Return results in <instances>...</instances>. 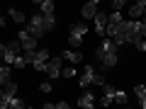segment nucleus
Returning <instances> with one entry per match:
<instances>
[{
	"label": "nucleus",
	"instance_id": "obj_1",
	"mask_svg": "<svg viewBox=\"0 0 146 109\" xmlns=\"http://www.w3.org/2000/svg\"><path fill=\"white\" fill-rule=\"evenodd\" d=\"M95 61H98L105 70L115 68L117 61H119V46H117L112 39H102V41H100V46L95 49Z\"/></svg>",
	"mask_w": 146,
	"mask_h": 109
},
{
	"label": "nucleus",
	"instance_id": "obj_2",
	"mask_svg": "<svg viewBox=\"0 0 146 109\" xmlns=\"http://www.w3.org/2000/svg\"><path fill=\"white\" fill-rule=\"evenodd\" d=\"M139 36H141V22L139 20H124L112 41H115L117 46H124V44H134Z\"/></svg>",
	"mask_w": 146,
	"mask_h": 109
},
{
	"label": "nucleus",
	"instance_id": "obj_3",
	"mask_svg": "<svg viewBox=\"0 0 146 109\" xmlns=\"http://www.w3.org/2000/svg\"><path fill=\"white\" fill-rule=\"evenodd\" d=\"M122 22H124L122 10H112V15H107V29H105V36L115 39L117 32H119V27H122Z\"/></svg>",
	"mask_w": 146,
	"mask_h": 109
},
{
	"label": "nucleus",
	"instance_id": "obj_4",
	"mask_svg": "<svg viewBox=\"0 0 146 109\" xmlns=\"http://www.w3.org/2000/svg\"><path fill=\"white\" fill-rule=\"evenodd\" d=\"M93 83H95V85H102L105 78H102V75H98V73L93 70V66H85L83 73H80V78H78V85H80V87H90Z\"/></svg>",
	"mask_w": 146,
	"mask_h": 109
},
{
	"label": "nucleus",
	"instance_id": "obj_5",
	"mask_svg": "<svg viewBox=\"0 0 146 109\" xmlns=\"http://www.w3.org/2000/svg\"><path fill=\"white\" fill-rule=\"evenodd\" d=\"M20 51H22V44L17 41V39L3 44V61H5V63H15V58L20 56Z\"/></svg>",
	"mask_w": 146,
	"mask_h": 109
},
{
	"label": "nucleus",
	"instance_id": "obj_6",
	"mask_svg": "<svg viewBox=\"0 0 146 109\" xmlns=\"http://www.w3.org/2000/svg\"><path fill=\"white\" fill-rule=\"evenodd\" d=\"M27 29H29L32 34L36 36V39L46 34V27H44V15H42V12H34V15L29 17V24H27Z\"/></svg>",
	"mask_w": 146,
	"mask_h": 109
},
{
	"label": "nucleus",
	"instance_id": "obj_7",
	"mask_svg": "<svg viewBox=\"0 0 146 109\" xmlns=\"http://www.w3.org/2000/svg\"><path fill=\"white\" fill-rule=\"evenodd\" d=\"M85 34H88V24H73L71 27V34H68V44L80 46L83 39H85Z\"/></svg>",
	"mask_w": 146,
	"mask_h": 109
},
{
	"label": "nucleus",
	"instance_id": "obj_8",
	"mask_svg": "<svg viewBox=\"0 0 146 109\" xmlns=\"http://www.w3.org/2000/svg\"><path fill=\"white\" fill-rule=\"evenodd\" d=\"M17 41L22 44V49H25V51H29V49H36V36L32 34V32L27 29V27L17 32Z\"/></svg>",
	"mask_w": 146,
	"mask_h": 109
},
{
	"label": "nucleus",
	"instance_id": "obj_9",
	"mask_svg": "<svg viewBox=\"0 0 146 109\" xmlns=\"http://www.w3.org/2000/svg\"><path fill=\"white\" fill-rule=\"evenodd\" d=\"M61 68H63V56L46 61V75L49 78H61Z\"/></svg>",
	"mask_w": 146,
	"mask_h": 109
},
{
	"label": "nucleus",
	"instance_id": "obj_10",
	"mask_svg": "<svg viewBox=\"0 0 146 109\" xmlns=\"http://www.w3.org/2000/svg\"><path fill=\"white\" fill-rule=\"evenodd\" d=\"M115 102V87L107 83H102V97H100V104H105V107H110V104Z\"/></svg>",
	"mask_w": 146,
	"mask_h": 109
},
{
	"label": "nucleus",
	"instance_id": "obj_11",
	"mask_svg": "<svg viewBox=\"0 0 146 109\" xmlns=\"http://www.w3.org/2000/svg\"><path fill=\"white\" fill-rule=\"evenodd\" d=\"M93 20H95V32H98L100 36H105V29H107V15H105V12H98Z\"/></svg>",
	"mask_w": 146,
	"mask_h": 109
},
{
	"label": "nucleus",
	"instance_id": "obj_12",
	"mask_svg": "<svg viewBox=\"0 0 146 109\" xmlns=\"http://www.w3.org/2000/svg\"><path fill=\"white\" fill-rule=\"evenodd\" d=\"M144 12H146V3H144V0H134V5H129V17H131V20L141 17Z\"/></svg>",
	"mask_w": 146,
	"mask_h": 109
},
{
	"label": "nucleus",
	"instance_id": "obj_13",
	"mask_svg": "<svg viewBox=\"0 0 146 109\" xmlns=\"http://www.w3.org/2000/svg\"><path fill=\"white\" fill-rule=\"evenodd\" d=\"M80 12H83V17H85V20H90V17H95V15H98V3H93V0H88V3L83 5V10H80Z\"/></svg>",
	"mask_w": 146,
	"mask_h": 109
},
{
	"label": "nucleus",
	"instance_id": "obj_14",
	"mask_svg": "<svg viewBox=\"0 0 146 109\" xmlns=\"http://www.w3.org/2000/svg\"><path fill=\"white\" fill-rule=\"evenodd\" d=\"M95 102H98V99L93 97V92H83V95H80V99H78V107H83V109H90Z\"/></svg>",
	"mask_w": 146,
	"mask_h": 109
},
{
	"label": "nucleus",
	"instance_id": "obj_15",
	"mask_svg": "<svg viewBox=\"0 0 146 109\" xmlns=\"http://www.w3.org/2000/svg\"><path fill=\"white\" fill-rule=\"evenodd\" d=\"M61 56H63V61H71L73 66H76V63H80V61H83V56H80L78 51H73V49H68V51H63Z\"/></svg>",
	"mask_w": 146,
	"mask_h": 109
},
{
	"label": "nucleus",
	"instance_id": "obj_16",
	"mask_svg": "<svg viewBox=\"0 0 146 109\" xmlns=\"http://www.w3.org/2000/svg\"><path fill=\"white\" fill-rule=\"evenodd\" d=\"M134 95H136V99H139V104L146 109V85H136V87H134Z\"/></svg>",
	"mask_w": 146,
	"mask_h": 109
},
{
	"label": "nucleus",
	"instance_id": "obj_17",
	"mask_svg": "<svg viewBox=\"0 0 146 109\" xmlns=\"http://www.w3.org/2000/svg\"><path fill=\"white\" fill-rule=\"evenodd\" d=\"M10 80V66H5V63H0V87Z\"/></svg>",
	"mask_w": 146,
	"mask_h": 109
},
{
	"label": "nucleus",
	"instance_id": "obj_18",
	"mask_svg": "<svg viewBox=\"0 0 146 109\" xmlns=\"http://www.w3.org/2000/svg\"><path fill=\"white\" fill-rule=\"evenodd\" d=\"M10 17H12L15 22H17V24H22V22H27V15H25V12H20V10H15V7L10 10Z\"/></svg>",
	"mask_w": 146,
	"mask_h": 109
},
{
	"label": "nucleus",
	"instance_id": "obj_19",
	"mask_svg": "<svg viewBox=\"0 0 146 109\" xmlns=\"http://www.w3.org/2000/svg\"><path fill=\"white\" fill-rule=\"evenodd\" d=\"M61 78H76V66H63L61 68Z\"/></svg>",
	"mask_w": 146,
	"mask_h": 109
},
{
	"label": "nucleus",
	"instance_id": "obj_20",
	"mask_svg": "<svg viewBox=\"0 0 146 109\" xmlns=\"http://www.w3.org/2000/svg\"><path fill=\"white\" fill-rule=\"evenodd\" d=\"M42 15H44V12H42ZM54 24H56V17H54V15H44V27H46V32H51Z\"/></svg>",
	"mask_w": 146,
	"mask_h": 109
},
{
	"label": "nucleus",
	"instance_id": "obj_21",
	"mask_svg": "<svg viewBox=\"0 0 146 109\" xmlns=\"http://www.w3.org/2000/svg\"><path fill=\"white\" fill-rule=\"evenodd\" d=\"M115 102H117V104H127V102H129L127 92H122V90H115Z\"/></svg>",
	"mask_w": 146,
	"mask_h": 109
},
{
	"label": "nucleus",
	"instance_id": "obj_22",
	"mask_svg": "<svg viewBox=\"0 0 146 109\" xmlns=\"http://www.w3.org/2000/svg\"><path fill=\"white\" fill-rule=\"evenodd\" d=\"M22 107H27V102H25V99H20V97L15 95V97L10 99V109H22Z\"/></svg>",
	"mask_w": 146,
	"mask_h": 109
},
{
	"label": "nucleus",
	"instance_id": "obj_23",
	"mask_svg": "<svg viewBox=\"0 0 146 109\" xmlns=\"http://www.w3.org/2000/svg\"><path fill=\"white\" fill-rule=\"evenodd\" d=\"M42 12L44 15H54V0H44L42 3Z\"/></svg>",
	"mask_w": 146,
	"mask_h": 109
},
{
	"label": "nucleus",
	"instance_id": "obj_24",
	"mask_svg": "<svg viewBox=\"0 0 146 109\" xmlns=\"http://www.w3.org/2000/svg\"><path fill=\"white\" fill-rule=\"evenodd\" d=\"M134 46L139 49V51H146V36H139V39L134 41Z\"/></svg>",
	"mask_w": 146,
	"mask_h": 109
},
{
	"label": "nucleus",
	"instance_id": "obj_25",
	"mask_svg": "<svg viewBox=\"0 0 146 109\" xmlns=\"http://www.w3.org/2000/svg\"><path fill=\"white\" fill-rule=\"evenodd\" d=\"M127 3H129V0H110V5L115 7V10H122V7H124Z\"/></svg>",
	"mask_w": 146,
	"mask_h": 109
},
{
	"label": "nucleus",
	"instance_id": "obj_26",
	"mask_svg": "<svg viewBox=\"0 0 146 109\" xmlns=\"http://www.w3.org/2000/svg\"><path fill=\"white\" fill-rule=\"evenodd\" d=\"M12 66H15V68H22V66H27V63H25V56H17Z\"/></svg>",
	"mask_w": 146,
	"mask_h": 109
},
{
	"label": "nucleus",
	"instance_id": "obj_27",
	"mask_svg": "<svg viewBox=\"0 0 146 109\" xmlns=\"http://www.w3.org/2000/svg\"><path fill=\"white\" fill-rule=\"evenodd\" d=\"M39 90H42L44 95H46V92H51V83H42V85H39Z\"/></svg>",
	"mask_w": 146,
	"mask_h": 109
},
{
	"label": "nucleus",
	"instance_id": "obj_28",
	"mask_svg": "<svg viewBox=\"0 0 146 109\" xmlns=\"http://www.w3.org/2000/svg\"><path fill=\"white\" fill-rule=\"evenodd\" d=\"M54 107H58V109H68V107H71V104H68V102H56V104H54Z\"/></svg>",
	"mask_w": 146,
	"mask_h": 109
},
{
	"label": "nucleus",
	"instance_id": "obj_29",
	"mask_svg": "<svg viewBox=\"0 0 146 109\" xmlns=\"http://www.w3.org/2000/svg\"><path fill=\"white\" fill-rule=\"evenodd\" d=\"M141 36H146V17L141 20Z\"/></svg>",
	"mask_w": 146,
	"mask_h": 109
},
{
	"label": "nucleus",
	"instance_id": "obj_30",
	"mask_svg": "<svg viewBox=\"0 0 146 109\" xmlns=\"http://www.w3.org/2000/svg\"><path fill=\"white\" fill-rule=\"evenodd\" d=\"M32 3H34V5H42V3H44V0H32Z\"/></svg>",
	"mask_w": 146,
	"mask_h": 109
},
{
	"label": "nucleus",
	"instance_id": "obj_31",
	"mask_svg": "<svg viewBox=\"0 0 146 109\" xmlns=\"http://www.w3.org/2000/svg\"><path fill=\"white\" fill-rule=\"evenodd\" d=\"M93 3H100V0H93Z\"/></svg>",
	"mask_w": 146,
	"mask_h": 109
}]
</instances>
